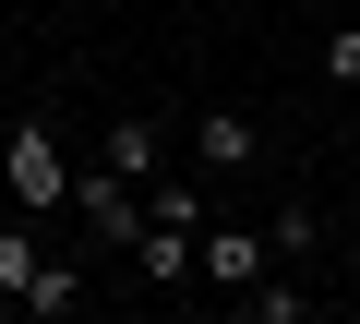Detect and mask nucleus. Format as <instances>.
Masks as SVG:
<instances>
[{
    "instance_id": "8",
    "label": "nucleus",
    "mask_w": 360,
    "mask_h": 324,
    "mask_svg": "<svg viewBox=\"0 0 360 324\" xmlns=\"http://www.w3.org/2000/svg\"><path fill=\"white\" fill-rule=\"evenodd\" d=\"M37 264H49V252H37V240H25V228H0V288H25V276H37Z\"/></svg>"
},
{
    "instance_id": "1",
    "label": "nucleus",
    "mask_w": 360,
    "mask_h": 324,
    "mask_svg": "<svg viewBox=\"0 0 360 324\" xmlns=\"http://www.w3.org/2000/svg\"><path fill=\"white\" fill-rule=\"evenodd\" d=\"M0 181H13V205H25V216H60V205H72V156H60L49 108H25L13 132H0Z\"/></svg>"
},
{
    "instance_id": "2",
    "label": "nucleus",
    "mask_w": 360,
    "mask_h": 324,
    "mask_svg": "<svg viewBox=\"0 0 360 324\" xmlns=\"http://www.w3.org/2000/svg\"><path fill=\"white\" fill-rule=\"evenodd\" d=\"M252 156H264V132H252L240 108H205V120H193V169H205V181H240Z\"/></svg>"
},
{
    "instance_id": "9",
    "label": "nucleus",
    "mask_w": 360,
    "mask_h": 324,
    "mask_svg": "<svg viewBox=\"0 0 360 324\" xmlns=\"http://www.w3.org/2000/svg\"><path fill=\"white\" fill-rule=\"evenodd\" d=\"M324 72H336V84H360V25H336V37H324Z\"/></svg>"
},
{
    "instance_id": "6",
    "label": "nucleus",
    "mask_w": 360,
    "mask_h": 324,
    "mask_svg": "<svg viewBox=\"0 0 360 324\" xmlns=\"http://www.w3.org/2000/svg\"><path fill=\"white\" fill-rule=\"evenodd\" d=\"M72 300H84V276H72V264H37V276L13 288V312H72Z\"/></svg>"
},
{
    "instance_id": "3",
    "label": "nucleus",
    "mask_w": 360,
    "mask_h": 324,
    "mask_svg": "<svg viewBox=\"0 0 360 324\" xmlns=\"http://www.w3.org/2000/svg\"><path fill=\"white\" fill-rule=\"evenodd\" d=\"M72 205H84V228H96V240H144V181L96 169V181H72Z\"/></svg>"
},
{
    "instance_id": "5",
    "label": "nucleus",
    "mask_w": 360,
    "mask_h": 324,
    "mask_svg": "<svg viewBox=\"0 0 360 324\" xmlns=\"http://www.w3.org/2000/svg\"><path fill=\"white\" fill-rule=\"evenodd\" d=\"M193 252H205L217 288H252V276H264V240H252V228H217V240H193Z\"/></svg>"
},
{
    "instance_id": "4",
    "label": "nucleus",
    "mask_w": 360,
    "mask_h": 324,
    "mask_svg": "<svg viewBox=\"0 0 360 324\" xmlns=\"http://www.w3.org/2000/svg\"><path fill=\"white\" fill-rule=\"evenodd\" d=\"M156 156H168V132H156L144 108H120V120H108V144H96V169H120V181H156Z\"/></svg>"
},
{
    "instance_id": "7",
    "label": "nucleus",
    "mask_w": 360,
    "mask_h": 324,
    "mask_svg": "<svg viewBox=\"0 0 360 324\" xmlns=\"http://www.w3.org/2000/svg\"><path fill=\"white\" fill-rule=\"evenodd\" d=\"M264 240H276V252H312V240H324V216H312V205H276V228H264Z\"/></svg>"
}]
</instances>
